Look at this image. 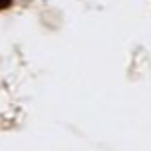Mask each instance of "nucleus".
<instances>
[{
  "label": "nucleus",
  "instance_id": "1",
  "mask_svg": "<svg viewBox=\"0 0 151 151\" xmlns=\"http://www.w3.org/2000/svg\"><path fill=\"white\" fill-rule=\"evenodd\" d=\"M12 4V0H0V10H4V8H8Z\"/></svg>",
  "mask_w": 151,
  "mask_h": 151
}]
</instances>
